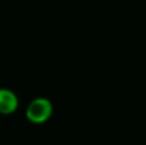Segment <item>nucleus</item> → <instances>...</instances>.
<instances>
[{
	"label": "nucleus",
	"instance_id": "1",
	"mask_svg": "<svg viewBox=\"0 0 146 145\" xmlns=\"http://www.w3.org/2000/svg\"><path fill=\"white\" fill-rule=\"evenodd\" d=\"M54 114V104L47 97H36L33 98L24 111L26 120L34 125H43L48 121Z\"/></svg>",
	"mask_w": 146,
	"mask_h": 145
},
{
	"label": "nucleus",
	"instance_id": "2",
	"mask_svg": "<svg viewBox=\"0 0 146 145\" xmlns=\"http://www.w3.org/2000/svg\"><path fill=\"white\" fill-rule=\"evenodd\" d=\"M20 107V98L7 87H0V115H13Z\"/></svg>",
	"mask_w": 146,
	"mask_h": 145
}]
</instances>
